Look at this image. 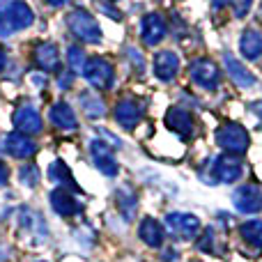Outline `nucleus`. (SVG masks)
<instances>
[{
  "label": "nucleus",
  "mask_w": 262,
  "mask_h": 262,
  "mask_svg": "<svg viewBox=\"0 0 262 262\" xmlns=\"http://www.w3.org/2000/svg\"><path fill=\"white\" fill-rule=\"evenodd\" d=\"M67 64H69V72L72 74H83L85 72V64H88V58L83 53L81 46H72L67 51Z\"/></svg>",
  "instance_id": "obj_27"
},
{
  "label": "nucleus",
  "mask_w": 262,
  "mask_h": 262,
  "mask_svg": "<svg viewBox=\"0 0 262 262\" xmlns=\"http://www.w3.org/2000/svg\"><path fill=\"white\" fill-rule=\"evenodd\" d=\"M113 115H115V120H118L120 127L134 129L136 124H138V120H140V108L134 104V101L120 99L118 106H115V111H113Z\"/></svg>",
  "instance_id": "obj_21"
},
{
  "label": "nucleus",
  "mask_w": 262,
  "mask_h": 262,
  "mask_svg": "<svg viewBox=\"0 0 262 262\" xmlns=\"http://www.w3.org/2000/svg\"><path fill=\"white\" fill-rule=\"evenodd\" d=\"M49 180H53V182H60V184H64V189H69V191H76L78 193V184L74 182V175H72V170L67 168V163L64 161H53L49 166Z\"/></svg>",
  "instance_id": "obj_23"
},
{
  "label": "nucleus",
  "mask_w": 262,
  "mask_h": 262,
  "mask_svg": "<svg viewBox=\"0 0 262 262\" xmlns=\"http://www.w3.org/2000/svg\"><path fill=\"white\" fill-rule=\"evenodd\" d=\"M5 64H7V53H5V49L0 46V72L5 69Z\"/></svg>",
  "instance_id": "obj_35"
},
{
  "label": "nucleus",
  "mask_w": 262,
  "mask_h": 262,
  "mask_svg": "<svg viewBox=\"0 0 262 262\" xmlns=\"http://www.w3.org/2000/svg\"><path fill=\"white\" fill-rule=\"evenodd\" d=\"M193 262H195V260H193Z\"/></svg>",
  "instance_id": "obj_40"
},
{
  "label": "nucleus",
  "mask_w": 262,
  "mask_h": 262,
  "mask_svg": "<svg viewBox=\"0 0 262 262\" xmlns=\"http://www.w3.org/2000/svg\"><path fill=\"white\" fill-rule=\"evenodd\" d=\"M49 120H51V124H53V127H58L62 131H74L78 127L76 113H74V108L67 104V101H58V104L51 106Z\"/></svg>",
  "instance_id": "obj_18"
},
{
  "label": "nucleus",
  "mask_w": 262,
  "mask_h": 262,
  "mask_svg": "<svg viewBox=\"0 0 262 262\" xmlns=\"http://www.w3.org/2000/svg\"><path fill=\"white\" fill-rule=\"evenodd\" d=\"M242 161L239 157H232L230 152L226 154H219L216 159L212 161V175L214 182H223V184H232L242 177Z\"/></svg>",
  "instance_id": "obj_7"
},
{
  "label": "nucleus",
  "mask_w": 262,
  "mask_h": 262,
  "mask_svg": "<svg viewBox=\"0 0 262 262\" xmlns=\"http://www.w3.org/2000/svg\"><path fill=\"white\" fill-rule=\"evenodd\" d=\"M239 235L246 244L262 249V221H246L239 226Z\"/></svg>",
  "instance_id": "obj_24"
},
{
  "label": "nucleus",
  "mask_w": 262,
  "mask_h": 262,
  "mask_svg": "<svg viewBox=\"0 0 262 262\" xmlns=\"http://www.w3.org/2000/svg\"><path fill=\"white\" fill-rule=\"evenodd\" d=\"M9 260V246L0 239V262H7Z\"/></svg>",
  "instance_id": "obj_34"
},
{
  "label": "nucleus",
  "mask_w": 262,
  "mask_h": 262,
  "mask_svg": "<svg viewBox=\"0 0 262 262\" xmlns=\"http://www.w3.org/2000/svg\"><path fill=\"white\" fill-rule=\"evenodd\" d=\"M249 111L260 120V127H262V99H260V101H255V104H251V108H249Z\"/></svg>",
  "instance_id": "obj_31"
},
{
  "label": "nucleus",
  "mask_w": 262,
  "mask_h": 262,
  "mask_svg": "<svg viewBox=\"0 0 262 262\" xmlns=\"http://www.w3.org/2000/svg\"><path fill=\"white\" fill-rule=\"evenodd\" d=\"M168 32V26L163 21L161 14H145L140 21V39L147 46H157L159 41H163Z\"/></svg>",
  "instance_id": "obj_12"
},
{
  "label": "nucleus",
  "mask_w": 262,
  "mask_h": 262,
  "mask_svg": "<svg viewBox=\"0 0 262 262\" xmlns=\"http://www.w3.org/2000/svg\"><path fill=\"white\" fill-rule=\"evenodd\" d=\"M39 262H46V260H39Z\"/></svg>",
  "instance_id": "obj_39"
},
{
  "label": "nucleus",
  "mask_w": 262,
  "mask_h": 262,
  "mask_svg": "<svg viewBox=\"0 0 262 262\" xmlns=\"http://www.w3.org/2000/svg\"><path fill=\"white\" fill-rule=\"evenodd\" d=\"M32 60L35 64L46 74H53L60 69V53H58V46L51 44V41H44V44H37L35 46V53H32Z\"/></svg>",
  "instance_id": "obj_14"
},
{
  "label": "nucleus",
  "mask_w": 262,
  "mask_h": 262,
  "mask_svg": "<svg viewBox=\"0 0 262 262\" xmlns=\"http://www.w3.org/2000/svg\"><path fill=\"white\" fill-rule=\"evenodd\" d=\"M249 131L239 122H226L216 129V145L230 154H244L249 149Z\"/></svg>",
  "instance_id": "obj_3"
},
{
  "label": "nucleus",
  "mask_w": 262,
  "mask_h": 262,
  "mask_svg": "<svg viewBox=\"0 0 262 262\" xmlns=\"http://www.w3.org/2000/svg\"><path fill=\"white\" fill-rule=\"evenodd\" d=\"M166 127L172 131V134L182 136V138H191L193 134V115L186 108H180V106H172L166 113Z\"/></svg>",
  "instance_id": "obj_13"
},
{
  "label": "nucleus",
  "mask_w": 262,
  "mask_h": 262,
  "mask_svg": "<svg viewBox=\"0 0 262 262\" xmlns=\"http://www.w3.org/2000/svg\"><path fill=\"white\" fill-rule=\"evenodd\" d=\"M136 205H138V200H136V195L131 193L129 189H120L118 191V207H120V214H124V219H127V221L134 219Z\"/></svg>",
  "instance_id": "obj_26"
},
{
  "label": "nucleus",
  "mask_w": 262,
  "mask_h": 262,
  "mask_svg": "<svg viewBox=\"0 0 262 262\" xmlns=\"http://www.w3.org/2000/svg\"><path fill=\"white\" fill-rule=\"evenodd\" d=\"M12 122H14V129L26 134V136H35L41 131V115L37 113L30 104L18 106L12 115Z\"/></svg>",
  "instance_id": "obj_11"
},
{
  "label": "nucleus",
  "mask_w": 262,
  "mask_h": 262,
  "mask_svg": "<svg viewBox=\"0 0 262 262\" xmlns=\"http://www.w3.org/2000/svg\"><path fill=\"white\" fill-rule=\"evenodd\" d=\"M67 26L72 30L74 37H78L85 44H97L101 41V28L97 23V18L92 16L85 9H74V12L67 14Z\"/></svg>",
  "instance_id": "obj_2"
},
{
  "label": "nucleus",
  "mask_w": 262,
  "mask_h": 262,
  "mask_svg": "<svg viewBox=\"0 0 262 262\" xmlns=\"http://www.w3.org/2000/svg\"><path fill=\"white\" fill-rule=\"evenodd\" d=\"M228 3H230L237 18H244L251 12V7H253V0H228Z\"/></svg>",
  "instance_id": "obj_30"
},
{
  "label": "nucleus",
  "mask_w": 262,
  "mask_h": 262,
  "mask_svg": "<svg viewBox=\"0 0 262 262\" xmlns=\"http://www.w3.org/2000/svg\"><path fill=\"white\" fill-rule=\"evenodd\" d=\"M239 51L246 60H258L262 55V35L255 30H246L242 32L239 39Z\"/></svg>",
  "instance_id": "obj_22"
},
{
  "label": "nucleus",
  "mask_w": 262,
  "mask_h": 262,
  "mask_svg": "<svg viewBox=\"0 0 262 262\" xmlns=\"http://www.w3.org/2000/svg\"><path fill=\"white\" fill-rule=\"evenodd\" d=\"M46 3H49V5H53V7H62V5L67 3V0H46Z\"/></svg>",
  "instance_id": "obj_36"
},
{
  "label": "nucleus",
  "mask_w": 262,
  "mask_h": 262,
  "mask_svg": "<svg viewBox=\"0 0 262 262\" xmlns=\"http://www.w3.org/2000/svg\"><path fill=\"white\" fill-rule=\"evenodd\" d=\"M5 149L12 154L14 159H28L37 152V143L30 138V136L21 134V131H14L5 138Z\"/></svg>",
  "instance_id": "obj_17"
},
{
  "label": "nucleus",
  "mask_w": 262,
  "mask_h": 262,
  "mask_svg": "<svg viewBox=\"0 0 262 262\" xmlns=\"http://www.w3.org/2000/svg\"><path fill=\"white\" fill-rule=\"evenodd\" d=\"M232 205L237 207V212L244 214H258L262 212V191L258 186H239V189L232 193Z\"/></svg>",
  "instance_id": "obj_10"
},
{
  "label": "nucleus",
  "mask_w": 262,
  "mask_h": 262,
  "mask_svg": "<svg viewBox=\"0 0 262 262\" xmlns=\"http://www.w3.org/2000/svg\"><path fill=\"white\" fill-rule=\"evenodd\" d=\"M189 74H191L195 85H200L203 90H216L219 83H221V72H219L216 64L207 58L193 60L189 67Z\"/></svg>",
  "instance_id": "obj_6"
},
{
  "label": "nucleus",
  "mask_w": 262,
  "mask_h": 262,
  "mask_svg": "<svg viewBox=\"0 0 262 262\" xmlns=\"http://www.w3.org/2000/svg\"><path fill=\"white\" fill-rule=\"evenodd\" d=\"M226 3H228V0H212V5H214V7H216V9H221Z\"/></svg>",
  "instance_id": "obj_37"
},
{
  "label": "nucleus",
  "mask_w": 262,
  "mask_h": 262,
  "mask_svg": "<svg viewBox=\"0 0 262 262\" xmlns=\"http://www.w3.org/2000/svg\"><path fill=\"white\" fill-rule=\"evenodd\" d=\"M18 180H21L23 186H37V184H39V170H37L35 163L23 166L21 170H18Z\"/></svg>",
  "instance_id": "obj_29"
},
{
  "label": "nucleus",
  "mask_w": 262,
  "mask_h": 262,
  "mask_svg": "<svg viewBox=\"0 0 262 262\" xmlns=\"http://www.w3.org/2000/svg\"><path fill=\"white\" fill-rule=\"evenodd\" d=\"M51 207H53L55 214L60 216H76L81 214V203L74 198V193L69 189H55L51 191Z\"/></svg>",
  "instance_id": "obj_15"
},
{
  "label": "nucleus",
  "mask_w": 262,
  "mask_h": 262,
  "mask_svg": "<svg viewBox=\"0 0 262 262\" xmlns=\"http://www.w3.org/2000/svg\"><path fill=\"white\" fill-rule=\"evenodd\" d=\"M9 182V170L5 166V161H0V186H5Z\"/></svg>",
  "instance_id": "obj_32"
},
{
  "label": "nucleus",
  "mask_w": 262,
  "mask_h": 262,
  "mask_svg": "<svg viewBox=\"0 0 262 262\" xmlns=\"http://www.w3.org/2000/svg\"><path fill=\"white\" fill-rule=\"evenodd\" d=\"M90 157H92V163L97 166V170L106 177H115L120 172V166H118V159L113 157L111 147L104 143V140H92L90 143Z\"/></svg>",
  "instance_id": "obj_9"
},
{
  "label": "nucleus",
  "mask_w": 262,
  "mask_h": 262,
  "mask_svg": "<svg viewBox=\"0 0 262 262\" xmlns=\"http://www.w3.org/2000/svg\"><path fill=\"white\" fill-rule=\"evenodd\" d=\"M18 228H21L23 237H28V242L35 246H41L49 239V226H46L44 216L35 209H21V216H18Z\"/></svg>",
  "instance_id": "obj_4"
},
{
  "label": "nucleus",
  "mask_w": 262,
  "mask_h": 262,
  "mask_svg": "<svg viewBox=\"0 0 262 262\" xmlns=\"http://www.w3.org/2000/svg\"><path fill=\"white\" fill-rule=\"evenodd\" d=\"M138 237L147 246L159 249V246L163 244V228H161V223H159L157 219H152V216H145L143 221H140V226H138Z\"/></svg>",
  "instance_id": "obj_20"
},
{
  "label": "nucleus",
  "mask_w": 262,
  "mask_h": 262,
  "mask_svg": "<svg viewBox=\"0 0 262 262\" xmlns=\"http://www.w3.org/2000/svg\"><path fill=\"white\" fill-rule=\"evenodd\" d=\"M223 64H226L228 74H230L232 83H237L239 88H253L255 85V76L239 62L237 58H232L230 53H223Z\"/></svg>",
  "instance_id": "obj_19"
},
{
  "label": "nucleus",
  "mask_w": 262,
  "mask_h": 262,
  "mask_svg": "<svg viewBox=\"0 0 262 262\" xmlns=\"http://www.w3.org/2000/svg\"><path fill=\"white\" fill-rule=\"evenodd\" d=\"M72 81H74L72 74H62V76H60V83H58V85L62 88V90H67V88H72Z\"/></svg>",
  "instance_id": "obj_33"
},
{
  "label": "nucleus",
  "mask_w": 262,
  "mask_h": 262,
  "mask_svg": "<svg viewBox=\"0 0 262 262\" xmlns=\"http://www.w3.org/2000/svg\"><path fill=\"white\" fill-rule=\"evenodd\" d=\"M198 249L205 251V253H212V255L221 253V251L216 249V232H214V228H207V230H205V235L198 239Z\"/></svg>",
  "instance_id": "obj_28"
},
{
  "label": "nucleus",
  "mask_w": 262,
  "mask_h": 262,
  "mask_svg": "<svg viewBox=\"0 0 262 262\" xmlns=\"http://www.w3.org/2000/svg\"><path fill=\"white\" fill-rule=\"evenodd\" d=\"M166 226L170 228V232L180 239H193L200 232V221L193 214H184V212H172L166 216Z\"/></svg>",
  "instance_id": "obj_8"
},
{
  "label": "nucleus",
  "mask_w": 262,
  "mask_h": 262,
  "mask_svg": "<svg viewBox=\"0 0 262 262\" xmlns=\"http://www.w3.org/2000/svg\"><path fill=\"white\" fill-rule=\"evenodd\" d=\"M81 106H83V111H85L88 118H92V120L101 118V115L106 113L104 101H101L97 95H92V92H83L81 95Z\"/></svg>",
  "instance_id": "obj_25"
},
{
  "label": "nucleus",
  "mask_w": 262,
  "mask_h": 262,
  "mask_svg": "<svg viewBox=\"0 0 262 262\" xmlns=\"http://www.w3.org/2000/svg\"><path fill=\"white\" fill-rule=\"evenodd\" d=\"M35 21L30 5L23 0H0V37H9L18 30L30 28Z\"/></svg>",
  "instance_id": "obj_1"
},
{
  "label": "nucleus",
  "mask_w": 262,
  "mask_h": 262,
  "mask_svg": "<svg viewBox=\"0 0 262 262\" xmlns=\"http://www.w3.org/2000/svg\"><path fill=\"white\" fill-rule=\"evenodd\" d=\"M258 18L262 21V5H260V9H258Z\"/></svg>",
  "instance_id": "obj_38"
},
{
  "label": "nucleus",
  "mask_w": 262,
  "mask_h": 262,
  "mask_svg": "<svg viewBox=\"0 0 262 262\" xmlns=\"http://www.w3.org/2000/svg\"><path fill=\"white\" fill-rule=\"evenodd\" d=\"M177 72H180V58H177V53H172V51H159L154 55V76L159 81H166V83L172 81L177 76Z\"/></svg>",
  "instance_id": "obj_16"
},
{
  "label": "nucleus",
  "mask_w": 262,
  "mask_h": 262,
  "mask_svg": "<svg viewBox=\"0 0 262 262\" xmlns=\"http://www.w3.org/2000/svg\"><path fill=\"white\" fill-rule=\"evenodd\" d=\"M83 76L88 78V83H90L92 88H97V90H106V88L113 85L115 72H113V64H111L108 60L95 55V58H88Z\"/></svg>",
  "instance_id": "obj_5"
}]
</instances>
